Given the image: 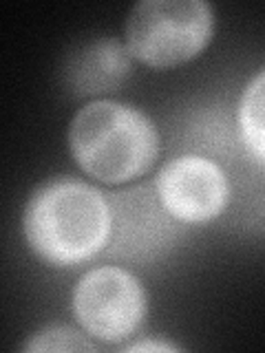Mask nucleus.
<instances>
[{"mask_svg": "<svg viewBox=\"0 0 265 353\" xmlns=\"http://www.w3.org/2000/svg\"><path fill=\"white\" fill-rule=\"evenodd\" d=\"M33 252L55 265L91 259L108 241V205L95 188L73 179L40 185L25 210Z\"/></svg>", "mask_w": 265, "mask_h": 353, "instance_id": "nucleus-1", "label": "nucleus"}, {"mask_svg": "<svg viewBox=\"0 0 265 353\" xmlns=\"http://www.w3.org/2000/svg\"><path fill=\"white\" fill-rule=\"evenodd\" d=\"M71 150L82 170L106 183H121L146 172L157 154V132L139 110L95 102L75 115Z\"/></svg>", "mask_w": 265, "mask_h": 353, "instance_id": "nucleus-2", "label": "nucleus"}, {"mask_svg": "<svg viewBox=\"0 0 265 353\" xmlns=\"http://www.w3.org/2000/svg\"><path fill=\"white\" fill-rule=\"evenodd\" d=\"M213 36V11L202 0H144L126 20L128 51L150 66H177Z\"/></svg>", "mask_w": 265, "mask_h": 353, "instance_id": "nucleus-3", "label": "nucleus"}, {"mask_svg": "<svg viewBox=\"0 0 265 353\" xmlns=\"http://www.w3.org/2000/svg\"><path fill=\"white\" fill-rule=\"evenodd\" d=\"M110 256L135 263L161 259L179 236V219L164 208L157 190L137 185L108 196Z\"/></svg>", "mask_w": 265, "mask_h": 353, "instance_id": "nucleus-4", "label": "nucleus"}, {"mask_svg": "<svg viewBox=\"0 0 265 353\" xmlns=\"http://www.w3.org/2000/svg\"><path fill=\"white\" fill-rule=\"evenodd\" d=\"M73 309L91 336L119 342L128 338L146 314L141 285L119 268H97L82 276L73 292Z\"/></svg>", "mask_w": 265, "mask_h": 353, "instance_id": "nucleus-5", "label": "nucleus"}, {"mask_svg": "<svg viewBox=\"0 0 265 353\" xmlns=\"http://www.w3.org/2000/svg\"><path fill=\"white\" fill-rule=\"evenodd\" d=\"M157 194L175 219L202 223L215 219L224 210L228 201V183L217 163L186 154L161 168Z\"/></svg>", "mask_w": 265, "mask_h": 353, "instance_id": "nucleus-6", "label": "nucleus"}, {"mask_svg": "<svg viewBox=\"0 0 265 353\" xmlns=\"http://www.w3.org/2000/svg\"><path fill=\"white\" fill-rule=\"evenodd\" d=\"M130 73V55L117 40H95L75 51L66 77L75 93L113 91Z\"/></svg>", "mask_w": 265, "mask_h": 353, "instance_id": "nucleus-7", "label": "nucleus"}, {"mask_svg": "<svg viewBox=\"0 0 265 353\" xmlns=\"http://www.w3.org/2000/svg\"><path fill=\"white\" fill-rule=\"evenodd\" d=\"M241 124L257 159L263 161V75L259 73L241 104Z\"/></svg>", "mask_w": 265, "mask_h": 353, "instance_id": "nucleus-8", "label": "nucleus"}, {"mask_svg": "<svg viewBox=\"0 0 265 353\" xmlns=\"http://www.w3.org/2000/svg\"><path fill=\"white\" fill-rule=\"evenodd\" d=\"M27 351H88L91 342L71 327H49L27 342Z\"/></svg>", "mask_w": 265, "mask_h": 353, "instance_id": "nucleus-9", "label": "nucleus"}, {"mask_svg": "<svg viewBox=\"0 0 265 353\" xmlns=\"http://www.w3.org/2000/svg\"><path fill=\"white\" fill-rule=\"evenodd\" d=\"M128 351H175V347L164 345V342H139V345L128 347Z\"/></svg>", "mask_w": 265, "mask_h": 353, "instance_id": "nucleus-10", "label": "nucleus"}]
</instances>
